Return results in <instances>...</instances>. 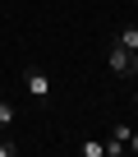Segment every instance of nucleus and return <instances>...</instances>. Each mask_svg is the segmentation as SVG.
Listing matches in <instances>:
<instances>
[{"instance_id":"f257e3e1","label":"nucleus","mask_w":138,"mask_h":157,"mask_svg":"<svg viewBox=\"0 0 138 157\" xmlns=\"http://www.w3.org/2000/svg\"><path fill=\"white\" fill-rule=\"evenodd\" d=\"M106 65H111L115 78H124V83H133V78H138V51H129V46H120V42H111Z\"/></svg>"},{"instance_id":"f03ea898","label":"nucleus","mask_w":138,"mask_h":157,"mask_svg":"<svg viewBox=\"0 0 138 157\" xmlns=\"http://www.w3.org/2000/svg\"><path fill=\"white\" fill-rule=\"evenodd\" d=\"M23 88H28V97H32V102H46V97H51V74L32 65V69L23 74Z\"/></svg>"},{"instance_id":"7ed1b4c3","label":"nucleus","mask_w":138,"mask_h":157,"mask_svg":"<svg viewBox=\"0 0 138 157\" xmlns=\"http://www.w3.org/2000/svg\"><path fill=\"white\" fill-rule=\"evenodd\" d=\"M129 134H133V125H115L111 129V139H106V157H120V152H129Z\"/></svg>"},{"instance_id":"20e7f679","label":"nucleus","mask_w":138,"mask_h":157,"mask_svg":"<svg viewBox=\"0 0 138 157\" xmlns=\"http://www.w3.org/2000/svg\"><path fill=\"white\" fill-rule=\"evenodd\" d=\"M115 42H120V46H129V51H138V23H124V28L115 33Z\"/></svg>"},{"instance_id":"39448f33","label":"nucleus","mask_w":138,"mask_h":157,"mask_svg":"<svg viewBox=\"0 0 138 157\" xmlns=\"http://www.w3.org/2000/svg\"><path fill=\"white\" fill-rule=\"evenodd\" d=\"M78 152H83V157H106V139H83Z\"/></svg>"},{"instance_id":"423d86ee","label":"nucleus","mask_w":138,"mask_h":157,"mask_svg":"<svg viewBox=\"0 0 138 157\" xmlns=\"http://www.w3.org/2000/svg\"><path fill=\"white\" fill-rule=\"evenodd\" d=\"M14 116H19V106H14L9 97H0V129H9V125H14Z\"/></svg>"},{"instance_id":"0eeeda50","label":"nucleus","mask_w":138,"mask_h":157,"mask_svg":"<svg viewBox=\"0 0 138 157\" xmlns=\"http://www.w3.org/2000/svg\"><path fill=\"white\" fill-rule=\"evenodd\" d=\"M19 152V143H0V157H14Z\"/></svg>"},{"instance_id":"6e6552de","label":"nucleus","mask_w":138,"mask_h":157,"mask_svg":"<svg viewBox=\"0 0 138 157\" xmlns=\"http://www.w3.org/2000/svg\"><path fill=\"white\" fill-rule=\"evenodd\" d=\"M129 152H138V129H133V134H129Z\"/></svg>"},{"instance_id":"1a4fd4ad","label":"nucleus","mask_w":138,"mask_h":157,"mask_svg":"<svg viewBox=\"0 0 138 157\" xmlns=\"http://www.w3.org/2000/svg\"><path fill=\"white\" fill-rule=\"evenodd\" d=\"M133 106H138V88H133Z\"/></svg>"}]
</instances>
